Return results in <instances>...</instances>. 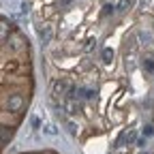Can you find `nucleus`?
<instances>
[{"label":"nucleus","mask_w":154,"mask_h":154,"mask_svg":"<svg viewBox=\"0 0 154 154\" xmlns=\"http://www.w3.org/2000/svg\"><path fill=\"white\" fill-rule=\"evenodd\" d=\"M7 107H9V111H19L24 107V96L22 94H11L7 99Z\"/></svg>","instance_id":"obj_1"},{"label":"nucleus","mask_w":154,"mask_h":154,"mask_svg":"<svg viewBox=\"0 0 154 154\" xmlns=\"http://www.w3.org/2000/svg\"><path fill=\"white\" fill-rule=\"evenodd\" d=\"M54 92H56V94L69 92V84H66V82H56V84H54Z\"/></svg>","instance_id":"obj_2"},{"label":"nucleus","mask_w":154,"mask_h":154,"mask_svg":"<svg viewBox=\"0 0 154 154\" xmlns=\"http://www.w3.org/2000/svg\"><path fill=\"white\" fill-rule=\"evenodd\" d=\"M38 34H41V41H43V43H49V41H51V28H49V26H45Z\"/></svg>","instance_id":"obj_3"},{"label":"nucleus","mask_w":154,"mask_h":154,"mask_svg":"<svg viewBox=\"0 0 154 154\" xmlns=\"http://www.w3.org/2000/svg\"><path fill=\"white\" fill-rule=\"evenodd\" d=\"M9 32H11V26H9L7 22H0V41L9 36Z\"/></svg>","instance_id":"obj_4"},{"label":"nucleus","mask_w":154,"mask_h":154,"mask_svg":"<svg viewBox=\"0 0 154 154\" xmlns=\"http://www.w3.org/2000/svg\"><path fill=\"white\" fill-rule=\"evenodd\" d=\"M11 139V131L9 128H0V143H9Z\"/></svg>","instance_id":"obj_5"},{"label":"nucleus","mask_w":154,"mask_h":154,"mask_svg":"<svg viewBox=\"0 0 154 154\" xmlns=\"http://www.w3.org/2000/svg\"><path fill=\"white\" fill-rule=\"evenodd\" d=\"M111 60H113V49H111V47H105V49H103V62L109 64Z\"/></svg>","instance_id":"obj_6"},{"label":"nucleus","mask_w":154,"mask_h":154,"mask_svg":"<svg viewBox=\"0 0 154 154\" xmlns=\"http://www.w3.org/2000/svg\"><path fill=\"white\" fill-rule=\"evenodd\" d=\"M43 131H45V135H49V137H56V135H58V128H56L54 124H47Z\"/></svg>","instance_id":"obj_7"},{"label":"nucleus","mask_w":154,"mask_h":154,"mask_svg":"<svg viewBox=\"0 0 154 154\" xmlns=\"http://www.w3.org/2000/svg\"><path fill=\"white\" fill-rule=\"evenodd\" d=\"M22 43H24V41H22V36H17V34H15V36H13V38H11V45H13V47H15V49H17V47H19V45H22Z\"/></svg>","instance_id":"obj_8"},{"label":"nucleus","mask_w":154,"mask_h":154,"mask_svg":"<svg viewBox=\"0 0 154 154\" xmlns=\"http://www.w3.org/2000/svg\"><path fill=\"white\" fill-rule=\"evenodd\" d=\"M79 96H82V99H92L94 92L92 90H79Z\"/></svg>","instance_id":"obj_9"},{"label":"nucleus","mask_w":154,"mask_h":154,"mask_svg":"<svg viewBox=\"0 0 154 154\" xmlns=\"http://www.w3.org/2000/svg\"><path fill=\"white\" fill-rule=\"evenodd\" d=\"M143 66H146V71H150V73L154 71V62H152V60H146V62H143Z\"/></svg>","instance_id":"obj_10"},{"label":"nucleus","mask_w":154,"mask_h":154,"mask_svg":"<svg viewBox=\"0 0 154 154\" xmlns=\"http://www.w3.org/2000/svg\"><path fill=\"white\" fill-rule=\"evenodd\" d=\"M66 128H69V133H71V135H75V133H77V126H75L73 122H66Z\"/></svg>","instance_id":"obj_11"},{"label":"nucleus","mask_w":154,"mask_h":154,"mask_svg":"<svg viewBox=\"0 0 154 154\" xmlns=\"http://www.w3.org/2000/svg\"><path fill=\"white\" fill-rule=\"evenodd\" d=\"M66 109H69V113H77V105H75V103H69Z\"/></svg>","instance_id":"obj_12"},{"label":"nucleus","mask_w":154,"mask_h":154,"mask_svg":"<svg viewBox=\"0 0 154 154\" xmlns=\"http://www.w3.org/2000/svg\"><path fill=\"white\" fill-rule=\"evenodd\" d=\"M111 11H113V7H111V5H105V9H103V13H105V15H109Z\"/></svg>","instance_id":"obj_13"},{"label":"nucleus","mask_w":154,"mask_h":154,"mask_svg":"<svg viewBox=\"0 0 154 154\" xmlns=\"http://www.w3.org/2000/svg\"><path fill=\"white\" fill-rule=\"evenodd\" d=\"M58 2H60V7H69V5L73 2V0H58Z\"/></svg>","instance_id":"obj_14"},{"label":"nucleus","mask_w":154,"mask_h":154,"mask_svg":"<svg viewBox=\"0 0 154 154\" xmlns=\"http://www.w3.org/2000/svg\"><path fill=\"white\" fill-rule=\"evenodd\" d=\"M152 133H154L152 126H146V128H143V135H152Z\"/></svg>","instance_id":"obj_15"},{"label":"nucleus","mask_w":154,"mask_h":154,"mask_svg":"<svg viewBox=\"0 0 154 154\" xmlns=\"http://www.w3.org/2000/svg\"><path fill=\"white\" fill-rule=\"evenodd\" d=\"M30 122H32V126H34V128H38V124H41V122H38V118H32Z\"/></svg>","instance_id":"obj_16"}]
</instances>
